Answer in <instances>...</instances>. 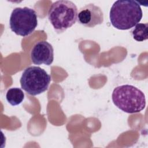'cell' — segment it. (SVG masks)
<instances>
[{
  "label": "cell",
  "mask_w": 148,
  "mask_h": 148,
  "mask_svg": "<svg viewBox=\"0 0 148 148\" xmlns=\"http://www.w3.org/2000/svg\"><path fill=\"white\" fill-rule=\"evenodd\" d=\"M143 12L138 2L132 0H119L112 5L109 13L112 25L116 29L127 30L138 24Z\"/></svg>",
  "instance_id": "1"
},
{
  "label": "cell",
  "mask_w": 148,
  "mask_h": 148,
  "mask_svg": "<svg viewBox=\"0 0 148 148\" xmlns=\"http://www.w3.org/2000/svg\"><path fill=\"white\" fill-rule=\"evenodd\" d=\"M112 98L117 108L128 113H138L146 106L144 93L132 85L123 84L116 87L113 91Z\"/></svg>",
  "instance_id": "2"
},
{
  "label": "cell",
  "mask_w": 148,
  "mask_h": 148,
  "mask_svg": "<svg viewBox=\"0 0 148 148\" xmlns=\"http://www.w3.org/2000/svg\"><path fill=\"white\" fill-rule=\"evenodd\" d=\"M77 8L71 1L54 2L48 12V18L58 34L65 31L75 24L77 20Z\"/></svg>",
  "instance_id": "3"
},
{
  "label": "cell",
  "mask_w": 148,
  "mask_h": 148,
  "mask_svg": "<svg viewBox=\"0 0 148 148\" xmlns=\"http://www.w3.org/2000/svg\"><path fill=\"white\" fill-rule=\"evenodd\" d=\"M50 82V75L36 66H31L24 69L20 80L21 88L33 96L47 90Z\"/></svg>",
  "instance_id": "4"
},
{
  "label": "cell",
  "mask_w": 148,
  "mask_h": 148,
  "mask_svg": "<svg viewBox=\"0 0 148 148\" xmlns=\"http://www.w3.org/2000/svg\"><path fill=\"white\" fill-rule=\"evenodd\" d=\"M9 25L16 35L27 36L34 31L38 25L36 12L28 7L16 8L10 14Z\"/></svg>",
  "instance_id": "5"
},
{
  "label": "cell",
  "mask_w": 148,
  "mask_h": 148,
  "mask_svg": "<svg viewBox=\"0 0 148 148\" xmlns=\"http://www.w3.org/2000/svg\"><path fill=\"white\" fill-rule=\"evenodd\" d=\"M77 22L86 27H94L103 22V12L93 3L86 5L79 9Z\"/></svg>",
  "instance_id": "6"
},
{
  "label": "cell",
  "mask_w": 148,
  "mask_h": 148,
  "mask_svg": "<svg viewBox=\"0 0 148 148\" xmlns=\"http://www.w3.org/2000/svg\"><path fill=\"white\" fill-rule=\"evenodd\" d=\"M30 56L33 64L50 65L54 60L53 47L46 40L39 41L33 46Z\"/></svg>",
  "instance_id": "7"
},
{
  "label": "cell",
  "mask_w": 148,
  "mask_h": 148,
  "mask_svg": "<svg viewBox=\"0 0 148 148\" xmlns=\"http://www.w3.org/2000/svg\"><path fill=\"white\" fill-rule=\"evenodd\" d=\"M7 101L12 106L20 104L24 99V94L22 90L17 87L9 88L6 94Z\"/></svg>",
  "instance_id": "8"
},
{
  "label": "cell",
  "mask_w": 148,
  "mask_h": 148,
  "mask_svg": "<svg viewBox=\"0 0 148 148\" xmlns=\"http://www.w3.org/2000/svg\"><path fill=\"white\" fill-rule=\"evenodd\" d=\"M148 24L138 23L131 31L133 38L138 42H143L148 38Z\"/></svg>",
  "instance_id": "9"
}]
</instances>
